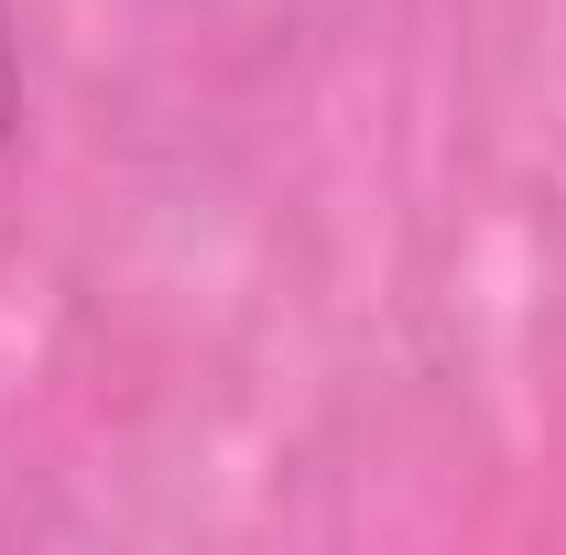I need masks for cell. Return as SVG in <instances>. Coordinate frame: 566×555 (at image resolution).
Here are the masks:
<instances>
[{
  "label": "cell",
  "instance_id": "cell-1",
  "mask_svg": "<svg viewBox=\"0 0 566 555\" xmlns=\"http://www.w3.org/2000/svg\"><path fill=\"white\" fill-rule=\"evenodd\" d=\"M359 0H142V22L164 33V55H186L218 87H273L305 55H327L349 33Z\"/></svg>",
  "mask_w": 566,
  "mask_h": 555
},
{
  "label": "cell",
  "instance_id": "cell-2",
  "mask_svg": "<svg viewBox=\"0 0 566 555\" xmlns=\"http://www.w3.org/2000/svg\"><path fill=\"white\" fill-rule=\"evenodd\" d=\"M11 153H22V11L0 0V186H11Z\"/></svg>",
  "mask_w": 566,
  "mask_h": 555
}]
</instances>
